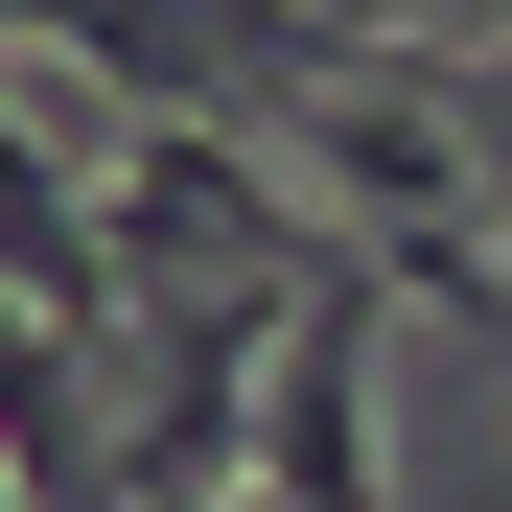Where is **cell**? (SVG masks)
Wrapping results in <instances>:
<instances>
[{"mask_svg": "<svg viewBox=\"0 0 512 512\" xmlns=\"http://www.w3.org/2000/svg\"><path fill=\"white\" fill-rule=\"evenodd\" d=\"M373 326H396V280L326 233V280L280 303V396H256V489L280 512H373Z\"/></svg>", "mask_w": 512, "mask_h": 512, "instance_id": "1", "label": "cell"}]
</instances>
